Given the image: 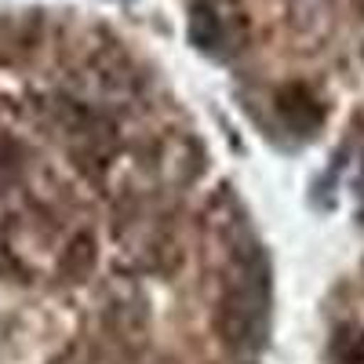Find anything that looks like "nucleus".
<instances>
[{
  "label": "nucleus",
  "instance_id": "nucleus-1",
  "mask_svg": "<svg viewBox=\"0 0 364 364\" xmlns=\"http://www.w3.org/2000/svg\"><path fill=\"white\" fill-rule=\"evenodd\" d=\"M266 299H269V284H266V266L259 259L255 269L252 273H240V284H233L223 295L219 328H223L226 343H233V346H259L262 343Z\"/></svg>",
  "mask_w": 364,
  "mask_h": 364
},
{
  "label": "nucleus",
  "instance_id": "nucleus-2",
  "mask_svg": "<svg viewBox=\"0 0 364 364\" xmlns=\"http://www.w3.org/2000/svg\"><path fill=\"white\" fill-rule=\"evenodd\" d=\"M277 113H281L284 124L291 132H299V135H310V132H317L324 124V106L317 102L314 91L302 87V84H288V87L277 91Z\"/></svg>",
  "mask_w": 364,
  "mask_h": 364
},
{
  "label": "nucleus",
  "instance_id": "nucleus-3",
  "mask_svg": "<svg viewBox=\"0 0 364 364\" xmlns=\"http://www.w3.org/2000/svg\"><path fill=\"white\" fill-rule=\"evenodd\" d=\"M95 262H99V245H95V237L91 233H77L70 245H66V252H63V259H58V273H63L66 281H84L91 269H95Z\"/></svg>",
  "mask_w": 364,
  "mask_h": 364
},
{
  "label": "nucleus",
  "instance_id": "nucleus-4",
  "mask_svg": "<svg viewBox=\"0 0 364 364\" xmlns=\"http://www.w3.org/2000/svg\"><path fill=\"white\" fill-rule=\"evenodd\" d=\"M186 33H190V44H193V48H200V51H219V44H223V22H219L215 8L193 4V8H190V22H186Z\"/></svg>",
  "mask_w": 364,
  "mask_h": 364
},
{
  "label": "nucleus",
  "instance_id": "nucleus-5",
  "mask_svg": "<svg viewBox=\"0 0 364 364\" xmlns=\"http://www.w3.org/2000/svg\"><path fill=\"white\" fill-rule=\"evenodd\" d=\"M331 353L339 364H364V331L357 328H343L336 339H331Z\"/></svg>",
  "mask_w": 364,
  "mask_h": 364
},
{
  "label": "nucleus",
  "instance_id": "nucleus-6",
  "mask_svg": "<svg viewBox=\"0 0 364 364\" xmlns=\"http://www.w3.org/2000/svg\"><path fill=\"white\" fill-rule=\"evenodd\" d=\"M357 8H360V15H364V0H357Z\"/></svg>",
  "mask_w": 364,
  "mask_h": 364
}]
</instances>
